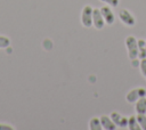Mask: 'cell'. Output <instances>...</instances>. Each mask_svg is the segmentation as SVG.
<instances>
[{"instance_id":"1","label":"cell","mask_w":146,"mask_h":130,"mask_svg":"<svg viewBox=\"0 0 146 130\" xmlns=\"http://www.w3.org/2000/svg\"><path fill=\"white\" fill-rule=\"evenodd\" d=\"M124 43H125L128 57L131 60L135 59V58H138V43H137V39L133 35H128L124 39Z\"/></svg>"},{"instance_id":"2","label":"cell","mask_w":146,"mask_h":130,"mask_svg":"<svg viewBox=\"0 0 146 130\" xmlns=\"http://www.w3.org/2000/svg\"><path fill=\"white\" fill-rule=\"evenodd\" d=\"M92 10H94V8L89 5H86L82 8L80 21H81V24L83 27L90 29L92 26Z\"/></svg>"},{"instance_id":"3","label":"cell","mask_w":146,"mask_h":130,"mask_svg":"<svg viewBox=\"0 0 146 130\" xmlns=\"http://www.w3.org/2000/svg\"><path fill=\"white\" fill-rule=\"evenodd\" d=\"M119 18L128 27H133L136 25V22H137L135 16L132 15V13L129 11L128 9H124V8L119 10Z\"/></svg>"},{"instance_id":"4","label":"cell","mask_w":146,"mask_h":130,"mask_svg":"<svg viewBox=\"0 0 146 130\" xmlns=\"http://www.w3.org/2000/svg\"><path fill=\"white\" fill-rule=\"evenodd\" d=\"M140 97H146V89L144 87L133 88L125 95V100L130 104H135L136 100Z\"/></svg>"},{"instance_id":"5","label":"cell","mask_w":146,"mask_h":130,"mask_svg":"<svg viewBox=\"0 0 146 130\" xmlns=\"http://www.w3.org/2000/svg\"><path fill=\"white\" fill-rule=\"evenodd\" d=\"M105 21L102 15L100 8H94L92 10V26L97 30H102L105 26Z\"/></svg>"},{"instance_id":"6","label":"cell","mask_w":146,"mask_h":130,"mask_svg":"<svg viewBox=\"0 0 146 130\" xmlns=\"http://www.w3.org/2000/svg\"><path fill=\"white\" fill-rule=\"evenodd\" d=\"M100 11H102V15L104 17L105 24L106 25H113L115 22V15H114V11L112 10V7H110L107 5L103 6L100 8Z\"/></svg>"},{"instance_id":"7","label":"cell","mask_w":146,"mask_h":130,"mask_svg":"<svg viewBox=\"0 0 146 130\" xmlns=\"http://www.w3.org/2000/svg\"><path fill=\"white\" fill-rule=\"evenodd\" d=\"M110 117L112 119V121L116 124L117 128H128V117L123 116L122 114H120L119 112H112L110 114Z\"/></svg>"},{"instance_id":"8","label":"cell","mask_w":146,"mask_h":130,"mask_svg":"<svg viewBox=\"0 0 146 130\" xmlns=\"http://www.w3.org/2000/svg\"><path fill=\"white\" fill-rule=\"evenodd\" d=\"M99 119H100V123H102L103 129H105V130H115V129H117L116 124L112 121V119L108 115H100Z\"/></svg>"},{"instance_id":"9","label":"cell","mask_w":146,"mask_h":130,"mask_svg":"<svg viewBox=\"0 0 146 130\" xmlns=\"http://www.w3.org/2000/svg\"><path fill=\"white\" fill-rule=\"evenodd\" d=\"M135 111L137 114H146V97H140L136 100Z\"/></svg>"},{"instance_id":"10","label":"cell","mask_w":146,"mask_h":130,"mask_svg":"<svg viewBox=\"0 0 146 130\" xmlns=\"http://www.w3.org/2000/svg\"><path fill=\"white\" fill-rule=\"evenodd\" d=\"M138 59L145 58L146 57V40L144 39H138Z\"/></svg>"},{"instance_id":"11","label":"cell","mask_w":146,"mask_h":130,"mask_svg":"<svg viewBox=\"0 0 146 130\" xmlns=\"http://www.w3.org/2000/svg\"><path fill=\"white\" fill-rule=\"evenodd\" d=\"M128 129L129 130H141L139 122L137 120V115H131L128 119Z\"/></svg>"},{"instance_id":"12","label":"cell","mask_w":146,"mask_h":130,"mask_svg":"<svg viewBox=\"0 0 146 130\" xmlns=\"http://www.w3.org/2000/svg\"><path fill=\"white\" fill-rule=\"evenodd\" d=\"M88 128L90 130H102V123H100V119L99 117H91L88 122Z\"/></svg>"},{"instance_id":"13","label":"cell","mask_w":146,"mask_h":130,"mask_svg":"<svg viewBox=\"0 0 146 130\" xmlns=\"http://www.w3.org/2000/svg\"><path fill=\"white\" fill-rule=\"evenodd\" d=\"M10 46V39L5 35H0V49H6L7 47Z\"/></svg>"},{"instance_id":"14","label":"cell","mask_w":146,"mask_h":130,"mask_svg":"<svg viewBox=\"0 0 146 130\" xmlns=\"http://www.w3.org/2000/svg\"><path fill=\"white\" fill-rule=\"evenodd\" d=\"M137 120L141 130H146V114H137Z\"/></svg>"},{"instance_id":"15","label":"cell","mask_w":146,"mask_h":130,"mask_svg":"<svg viewBox=\"0 0 146 130\" xmlns=\"http://www.w3.org/2000/svg\"><path fill=\"white\" fill-rule=\"evenodd\" d=\"M140 63H139V67H140V72H141V75L144 78H146V57L145 58H141L139 59Z\"/></svg>"},{"instance_id":"16","label":"cell","mask_w":146,"mask_h":130,"mask_svg":"<svg viewBox=\"0 0 146 130\" xmlns=\"http://www.w3.org/2000/svg\"><path fill=\"white\" fill-rule=\"evenodd\" d=\"M99 1H102L103 3H105V5H107V6L112 7V8L117 7L119 3H120V0H99Z\"/></svg>"},{"instance_id":"17","label":"cell","mask_w":146,"mask_h":130,"mask_svg":"<svg viewBox=\"0 0 146 130\" xmlns=\"http://www.w3.org/2000/svg\"><path fill=\"white\" fill-rule=\"evenodd\" d=\"M15 127L9 125L7 123H0V130H14Z\"/></svg>"}]
</instances>
